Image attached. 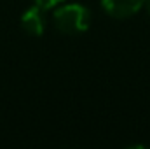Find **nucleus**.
<instances>
[{
  "label": "nucleus",
  "mask_w": 150,
  "mask_h": 149,
  "mask_svg": "<svg viewBox=\"0 0 150 149\" xmlns=\"http://www.w3.org/2000/svg\"><path fill=\"white\" fill-rule=\"evenodd\" d=\"M54 25L56 28L65 34V35H79L84 34L89 25H91V11L82 5V4H65V5H58L54 7Z\"/></svg>",
  "instance_id": "nucleus-1"
},
{
  "label": "nucleus",
  "mask_w": 150,
  "mask_h": 149,
  "mask_svg": "<svg viewBox=\"0 0 150 149\" xmlns=\"http://www.w3.org/2000/svg\"><path fill=\"white\" fill-rule=\"evenodd\" d=\"M35 4H37L38 7H42L44 11H47V9H54V7H58L61 2H65V0H33Z\"/></svg>",
  "instance_id": "nucleus-4"
},
{
  "label": "nucleus",
  "mask_w": 150,
  "mask_h": 149,
  "mask_svg": "<svg viewBox=\"0 0 150 149\" xmlns=\"http://www.w3.org/2000/svg\"><path fill=\"white\" fill-rule=\"evenodd\" d=\"M145 0H101L103 11L115 19H126L143 9Z\"/></svg>",
  "instance_id": "nucleus-2"
},
{
  "label": "nucleus",
  "mask_w": 150,
  "mask_h": 149,
  "mask_svg": "<svg viewBox=\"0 0 150 149\" xmlns=\"http://www.w3.org/2000/svg\"><path fill=\"white\" fill-rule=\"evenodd\" d=\"M21 28L33 37H40L45 30V18H44V9L38 7L37 4L28 7L21 14Z\"/></svg>",
  "instance_id": "nucleus-3"
},
{
  "label": "nucleus",
  "mask_w": 150,
  "mask_h": 149,
  "mask_svg": "<svg viewBox=\"0 0 150 149\" xmlns=\"http://www.w3.org/2000/svg\"><path fill=\"white\" fill-rule=\"evenodd\" d=\"M143 9L147 11V14L150 16V0H145V4H143Z\"/></svg>",
  "instance_id": "nucleus-5"
}]
</instances>
